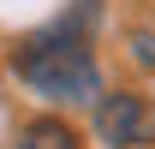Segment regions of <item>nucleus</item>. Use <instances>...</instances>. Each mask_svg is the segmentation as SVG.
<instances>
[{
  "instance_id": "4",
  "label": "nucleus",
  "mask_w": 155,
  "mask_h": 149,
  "mask_svg": "<svg viewBox=\"0 0 155 149\" xmlns=\"http://www.w3.org/2000/svg\"><path fill=\"white\" fill-rule=\"evenodd\" d=\"M131 54L143 60V66H155V36H149V30H137V36H131Z\"/></svg>"
},
{
  "instance_id": "2",
  "label": "nucleus",
  "mask_w": 155,
  "mask_h": 149,
  "mask_svg": "<svg viewBox=\"0 0 155 149\" xmlns=\"http://www.w3.org/2000/svg\"><path fill=\"white\" fill-rule=\"evenodd\" d=\"M96 137L107 149H143V143H155V108L143 95H101L96 101Z\"/></svg>"
},
{
  "instance_id": "3",
  "label": "nucleus",
  "mask_w": 155,
  "mask_h": 149,
  "mask_svg": "<svg viewBox=\"0 0 155 149\" xmlns=\"http://www.w3.org/2000/svg\"><path fill=\"white\" fill-rule=\"evenodd\" d=\"M18 149H78L72 125H60V119H36V125L18 131Z\"/></svg>"
},
{
  "instance_id": "1",
  "label": "nucleus",
  "mask_w": 155,
  "mask_h": 149,
  "mask_svg": "<svg viewBox=\"0 0 155 149\" xmlns=\"http://www.w3.org/2000/svg\"><path fill=\"white\" fill-rule=\"evenodd\" d=\"M90 18H96V6L84 0L66 24H54V30L36 36V42H24L18 60H12L18 84H30V90L48 95V101H96V95H101V72H96L90 42H84Z\"/></svg>"
}]
</instances>
